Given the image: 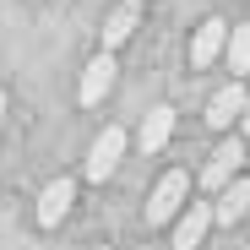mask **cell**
I'll list each match as a JSON object with an SVG mask.
<instances>
[{"instance_id": "8", "label": "cell", "mask_w": 250, "mask_h": 250, "mask_svg": "<svg viewBox=\"0 0 250 250\" xmlns=\"http://www.w3.org/2000/svg\"><path fill=\"white\" fill-rule=\"evenodd\" d=\"M245 87H239V82H229V87H218L212 98H207V125H212V131H229V125L239 120V109H245Z\"/></svg>"}, {"instance_id": "6", "label": "cell", "mask_w": 250, "mask_h": 250, "mask_svg": "<svg viewBox=\"0 0 250 250\" xmlns=\"http://www.w3.org/2000/svg\"><path fill=\"white\" fill-rule=\"evenodd\" d=\"M114 71H120L114 55H93V60H87V71H82V104H87V109L114 93Z\"/></svg>"}, {"instance_id": "13", "label": "cell", "mask_w": 250, "mask_h": 250, "mask_svg": "<svg viewBox=\"0 0 250 250\" xmlns=\"http://www.w3.org/2000/svg\"><path fill=\"white\" fill-rule=\"evenodd\" d=\"M234 125H239V131L250 136V98H245V109H239V120H234Z\"/></svg>"}, {"instance_id": "15", "label": "cell", "mask_w": 250, "mask_h": 250, "mask_svg": "<svg viewBox=\"0 0 250 250\" xmlns=\"http://www.w3.org/2000/svg\"><path fill=\"white\" fill-rule=\"evenodd\" d=\"M98 250H109V245H98Z\"/></svg>"}, {"instance_id": "1", "label": "cell", "mask_w": 250, "mask_h": 250, "mask_svg": "<svg viewBox=\"0 0 250 250\" xmlns=\"http://www.w3.org/2000/svg\"><path fill=\"white\" fill-rule=\"evenodd\" d=\"M185 201H190V174H185V169H169V174L158 180V190L147 196V223L158 229V223L180 218V212H185Z\"/></svg>"}, {"instance_id": "11", "label": "cell", "mask_w": 250, "mask_h": 250, "mask_svg": "<svg viewBox=\"0 0 250 250\" xmlns=\"http://www.w3.org/2000/svg\"><path fill=\"white\" fill-rule=\"evenodd\" d=\"M169 136H174V109L169 104H158L147 120H142V152H163V147H169Z\"/></svg>"}, {"instance_id": "9", "label": "cell", "mask_w": 250, "mask_h": 250, "mask_svg": "<svg viewBox=\"0 0 250 250\" xmlns=\"http://www.w3.org/2000/svg\"><path fill=\"white\" fill-rule=\"evenodd\" d=\"M136 22H142V0H120V6H114V17L104 22V55H114L125 38L136 33Z\"/></svg>"}, {"instance_id": "10", "label": "cell", "mask_w": 250, "mask_h": 250, "mask_svg": "<svg viewBox=\"0 0 250 250\" xmlns=\"http://www.w3.org/2000/svg\"><path fill=\"white\" fill-rule=\"evenodd\" d=\"M250 212V180H229L212 201V223H239Z\"/></svg>"}, {"instance_id": "7", "label": "cell", "mask_w": 250, "mask_h": 250, "mask_svg": "<svg viewBox=\"0 0 250 250\" xmlns=\"http://www.w3.org/2000/svg\"><path fill=\"white\" fill-rule=\"evenodd\" d=\"M207 229H212V207L207 201H190L185 212L174 218V250H196L207 239Z\"/></svg>"}, {"instance_id": "12", "label": "cell", "mask_w": 250, "mask_h": 250, "mask_svg": "<svg viewBox=\"0 0 250 250\" xmlns=\"http://www.w3.org/2000/svg\"><path fill=\"white\" fill-rule=\"evenodd\" d=\"M223 55H229V71H234V82L250 71V27H229V44H223Z\"/></svg>"}, {"instance_id": "3", "label": "cell", "mask_w": 250, "mask_h": 250, "mask_svg": "<svg viewBox=\"0 0 250 250\" xmlns=\"http://www.w3.org/2000/svg\"><path fill=\"white\" fill-rule=\"evenodd\" d=\"M239 163H245V136L218 142V152L207 158V169H201V185H207V190H223L229 180H239Z\"/></svg>"}, {"instance_id": "5", "label": "cell", "mask_w": 250, "mask_h": 250, "mask_svg": "<svg viewBox=\"0 0 250 250\" xmlns=\"http://www.w3.org/2000/svg\"><path fill=\"white\" fill-rule=\"evenodd\" d=\"M223 44H229V22H223V17H207V22L196 27V38H190V65L207 71V65L223 55Z\"/></svg>"}, {"instance_id": "14", "label": "cell", "mask_w": 250, "mask_h": 250, "mask_svg": "<svg viewBox=\"0 0 250 250\" xmlns=\"http://www.w3.org/2000/svg\"><path fill=\"white\" fill-rule=\"evenodd\" d=\"M0 120H6V93H0Z\"/></svg>"}, {"instance_id": "4", "label": "cell", "mask_w": 250, "mask_h": 250, "mask_svg": "<svg viewBox=\"0 0 250 250\" xmlns=\"http://www.w3.org/2000/svg\"><path fill=\"white\" fill-rule=\"evenodd\" d=\"M71 201H76V180H49L44 190H38V229H60V218L71 212Z\"/></svg>"}, {"instance_id": "2", "label": "cell", "mask_w": 250, "mask_h": 250, "mask_svg": "<svg viewBox=\"0 0 250 250\" xmlns=\"http://www.w3.org/2000/svg\"><path fill=\"white\" fill-rule=\"evenodd\" d=\"M120 158H125V131H120V125H104V131H98V142L87 147V180H109L114 169H120Z\"/></svg>"}]
</instances>
